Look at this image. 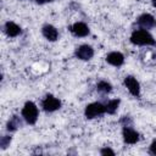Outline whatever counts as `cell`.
I'll return each instance as SVG.
<instances>
[{
	"instance_id": "obj_1",
	"label": "cell",
	"mask_w": 156,
	"mask_h": 156,
	"mask_svg": "<svg viewBox=\"0 0 156 156\" xmlns=\"http://www.w3.org/2000/svg\"><path fill=\"white\" fill-rule=\"evenodd\" d=\"M130 41L135 45H156L154 37L146 29H138L134 30L130 35Z\"/></svg>"
},
{
	"instance_id": "obj_2",
	"label": "cell",
	"mask_w": 156,
	"mask_h": 156,
	"mask_svg": "<svg viewBox=\"0 0 156 156\" xmlns=\"http://www.w3.org/2000/svg\"><path fill=\"white\" fill-rule=\"evenodd\" d=\"M38 107L33 101H27L22 108V117L28 124H34L38 119Z\"/></svg>"
},
{
	"instance_id": "obj_3",
	"label": "cell",
	"mask_w": 156,
	"mask_h": 156,
	"mask_svg": "<svg viewBox=\"0 0 156 156\" xmlns=\"http://www.w3.org/2000/svg\"><path fill=\"white\" fill-rule=\"evenodd\" d=\"M102 113H105V105H102L101 102H91L85 107V111H84L85 117L89 119L101 116Z\"/></svg>"
},
{
	"instance_id": "obj_4",
	"label": "cell",
	"mask_w": 156,
	"mask_h": 156,
	"mask_svg": "<svg viewBox=\"0 0 156 156\" xmlns=\"http://www.w3.org/2000/svg\"><path fill=\"white\" fill-rule=\"evenodd\" d=\"M41 106L46 112H54L61 107V101L52 95H46L41 102Z\"/></svg>"
},
{
	"instance_id": "obj_5",
	"label": "cell",
	"mask_w": 156,
	"mask_h": 156,
	"mask_svg": "<svg viewBox=\"0 0 156 156\" xmlns=\"http://www.w3.org/2000/svg\"><path fill=\"white\" fill-rule=\"evenodd\" d=\"M76 57L83 61L90 60L94 56V49L90 45H80L76 49Z\"/></svg>"
},
{
	"instance_id": "obj_6",
	"label": "cell",
	"mask_w": 156,
	"mask_h": 156,
	"mask_svg": "<svg viewBox=\"0 0 156 156\" xmlns=\"http://www.w3.org/2000/svg\"><path fill=\"white\" fill-rule=\"evenodd\" d=\"M124 85L133 96H139L140 95V85H139V82L134 77H132V76L126 77L124 78Z\"/></svg>"
},
{
	"instance_id": "obj_7",
	"label": "cell",
	"mask_w": 156,
	"mask_h": 156,
	"mask_svg": "<svg viewBox=\"0 0 156 156\" xmlns=\"http://www.w3.org/2000/svg\"><path fill=\"white\" fill-rule=\"evenodd\" d=\"M122 135H123V140L127 144H135L139 140V133L128 126H124L122 130Z\"/></svg>"
},
{
	"instance_id": "obj_8",
	"label": "cell",
	"mask_w": 156,
	"mask_h": 156,
	"mask_svg": "<svg viewBox=\"0 0 156 156\" xmlns=\"http://www.w3.org/2000/svg\"><path fill=\"white\" fill-rule=\"evenodd\" d=\"M69 30L76 37H87L89 34V27L84 22H77L69 27Z\"/></svg>"
},
{
	"instance_id": "obj_9",
	"label": "cell",
	"mask_w": 156,
	"mask_h": 156,
	"mask_svg": "<svg viewBox=\"0 0 156 156\" xmlns=\"http://www.w3.org/2000/svg\"><path fill=\"white\" fill-rule=\"evenodd\" d=\"M138 24L143 29H150L156 26V21L150 13H144L138 18Z\"/></svg>"
},
{
	"instance_id": "obj_10",
	"label": "cell",
	"mask_w": 156,
	"mask_h": 156,
	"mask_svg": "<svg viewBox=\"0 0 156 156\" xmlns=\"http://www.w3.org/2000/svg\"><path fill=\"white\" fill-rule=\"evenodd\" d=\"M106 61H107L110 65L115 66V67H119V66H122L123 62H124V56H123L121 52H118V51H113V52H110V54L106 56Z\"/></svg>"
},
{
	"instance_id": "obj_11",
	"label": "cell",
	"mask_w": 156,
	"mask_h": 156,
	"mask_svg": "<svg viewBox=\"0 0 156 156\" xmlns=\"http://www.w3.org/2000/svg\"><path fill=\"white\" fill-rule=\"evenodd\" d=\"M41 33H43V35H44L48 40H50V41H55V40L58 38V32H57V29H56L54 26H51V24H45V26L43 27V29H41Z\"/></svg>"
},
{
	"instance_id": "obj_12",
	"label": "cell",
	"mask_w": 156,
	"mask_h": 156,
	"mask_svg": "<svg viewBox=\"0 0 156 156\" xmlns=\"http://www.w3.org/2000/svg\"><path fill=\"white\" fill-rule=\"evenodd\" d=\"M5 32L9 37H17L18 34H21V27L17 26L15 22H6L5 23Z\"/></svg>"
},
{
	"instance_id": "obj_13",
	"label": "cell",
	"mask_w": 156,
	"mask_h": 156,
	"mask_svg": "<svg viewBox=\"0 0 156 156\" xmlns=\"http://www.w3.org/2000/svg\"><path fill=\"white\" fill-rule=\"evenodd\" d=\"M118 105H119V100H118V99L110 100V101L105 105V112H107V113H110V115H113V113L117 111Z\"/></svg>"
},
{
	"instance_id": "obj_14",
	"label": "cell",
	"mask_w": 156,
	"mask_h": 156,
	"mask_svg": "<svg viewBox=\"0 0 156 156\" xmlns=\"http://www.w3.org/2000/svg\"><path fill=\"white\" fill-rule=\"evenodd\" d=\"M21 119L17 117V116H13V117H11L10 118V121L7 122V130H11V132H13V130H16L18 127H21Z\"/></svg>"
},
{
	"instance_id": "obj_15",
	"label": "cell",
	"mask_w": 156,
	"mask_h": 156,
	"mask_svg": "<svg viewBox=\"0 0 156 156\" xmlns=\"http://www.w3.org/2000/svg\"><path fill=\"white\" fill-rule=\"evenodd\" d=\"M96 89H98V91H100V93L107 94V93H110V91L112 90V87H111L110 83H107V82H105V80H101V82L98 83Z\"/></svg>"
},
{
	"instance_id": "obj_16",
	"label": "cell",
	"mask_w": 156,
	"mask_h": 156,
	"mask_svg": "<svg viewBox=\"0 0 156 156\" xmlns=\"http://www.w3.org/2000/svg\"><path fill=\"white\" fill-rule=\"evenodd\" d=\"M11 143V136H2L1 140H0V145L2 149H6Z\"/></svg>"
},
{
	"instance_id": "obj_17",
	"label": "cell",
	"mask_w": 156,
	"mask_h": 156,
	"mask_svg": "<svg viewBox=\"0 0 156 156\" xmlns=\"http://www.w3.org/2000/svg\"><path fill=\"white\" fill-rule=\"evenodd\" d=\"M100 154H101V155H115V151L111 150L110 147H104V149H101Z\"/></svg>"
},
{
	"instance_id": "obj_18",
	"label": "cell",
	"mask_w": 156,
	"mask_h": 156,
	"mask_svg": "<svg viewBox=\"0 0 156 156\" xmlns=\"http://www.w3.org/2000/svg\"><path fill=\"white\" fill-rule=\"evenodd\" d=\"M150 152L152 155H156V140H154L151 143V145H150Z\"/></svg>"
},
{
	"instance_id": "obj_19",
	"label": "cell",
	"mask_w": 156,
	"mask_h": 156,
	"mask_svg": "<svg viewBox=\"0 0 156 156\" xmlns=\"http://www.w3.org/2000/svg\"><path fill=\"white\" fill-rule=\"evenodd\" d=\"M50 1H52V0H35V2L39 4V5H43V4H46V2H50Z\"/></svg>"
},
{
	"instance_id": "obj_20",
	"label": "cell",
	"mask_w": 156,
	"mask_h": 156,
	"mask_svg": "<svg viewBox=\"0 0 156 156\" xmlns=\"http://www.w3.org/2000/svg\"><path fill=\"white\" fill-rule=\"evenodd\" d=\"M152 6L156 7V0H152Z\"/></svg>"
}]
</instances>
